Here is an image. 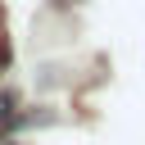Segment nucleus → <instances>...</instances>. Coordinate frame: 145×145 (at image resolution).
<instances>
[{
  "label": "nucleus",
  "instance_id": "obj_1",
  "mask_svg": "<svg viewBox=\"0 0 145 145\" xmlns=\"http://www.w3.org/2000/svg\"><path fill=\"white\" fill-rule=\"evenodd\" d=\"M18 122V100L9 91H0V136H9V127Z\"/></svg>",
  "mask_w": 145,
  "mask_h": 145
}]
</instances>
